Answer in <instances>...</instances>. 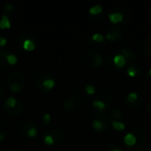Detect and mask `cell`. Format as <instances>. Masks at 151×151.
I'll use <instances>...</instances> for the list:
<instances>
[{"label":"cell","instance_id":"obj_1","mask_svg":"<svg viewBox=\"0 0 151 151\" xmlns=\"http://www.w3.org/2000/svg\"><path fill=\"white\" fill-rule=\"evenodd\" d=\"M34 84L36 88L39 89L41 92L47 93L50 92L55 87L56 81L50 74L46 73H41L35 77Z\"/></svg>","mask_w":151,"mask_h":151},{"label":"cell","instance_id":"obj_2","mask_svg":"<svg viewBox=\"0 0 151 151\" xmlns=\"http://www.w3.org/2000/svg\"><path fill=\"white\" fill-rule=\"evenodd\" d=\"M7 85L14 94L20 93L25 87V77L20 72L11 73L7 78Z\"/></svg>","mask_w":151,"mask_h":151},{"label":"cell","instance_id":"obj_3","mask_svg":"<svg viewBox=\"0 0 151 151\" xmlns=\"http://www.w3.org/2000/svg\"><path fill=\"white\" fill-rule=\"evenodd\" d=\"M82 104H83V101L80 95H73V96L67 97L64 101L63 108L66 111L72 112V111L79 110L82 106Z\"/></svg>","mask_w":151,"mask_h":151},{"label":"cell","instance_id":"obj_4","mask_svg":"<svg viewBox=\"0 0 151 151\" xmlns=\"http://www.w3.org/2000/svg\"><path fill=\"white\" fill-rule=\"evenodd\" d=\"M85 65L89 68H97L101 66L103 63V58L100 54L96 51H89L85 54L83 58Z\"/></svg>","mask_w":151,"mask_h":151},{"label":"cell","instance_id":"obj_5","mask_svg":"<svg viewBox=\"0 0 151 151\" xmlns=\"http://www.w3.org/2000/svg\"><path fill=\"white\" fill-rule=\"evenodd\" d=\"M19 132L26 137L34 138L37 135V127L32 121L25 120L19 124Z\"/></svg>","mask_w":151,"mask_h":151},{"label":"cell","instance_id":"obj_6","mask_svg":"<svg viewBox=\"0 0 151 151\" xmlns=\"http://www.w3.org/2000/svg\"><path fill=\"white\" fill-rule=\"evenodd\" d=\"M19 44L23 50L27 51H33L36 47L35 40L30 35H21L19 39Z\"/></svg>","mask_w":151,"mask_h":151},{"label":"cell","instance_id":"obj_7","mask_svg":"<svg viewBox=\"0 0 151 151\" xmlns=\"http://www.w3.org/2000/svg\"><path fill=\"white\" fill-rule=\"evenodd\" d=\"M54 140V144H60L64 140V133L58 128H50L47 132Z\"/></svg>","mask_w":151,"mask_h":151},{"label":"cell","instance_id":"obj_8","mask_svg":"<svg viewBox=\"0 0 151 151\" xmlns=\"http://www.w3.org/2000/svg\"><path fill=\"white\" fill-rule=\"evenodd\" d=\"M2 54H3L4 57L5 58V59H6V61H7V63H8V65H9L10 66L14 65L17 64L18 59H17V57H16L13 53H12V52H10V51H8V50H4L2 51Z\"/></svg>","mask_w":151,"mask_h":151},{"label":"cell","instance_id":"obj_9","mask_svg":"<svg viewBox=\"0 0 151 151\" xmlns=\"http://www.w3.org/2000/svg\"><path fill=\"white\" fill-rule=\"evenodd\" d=\"M124 143L127 147H134L137 143V137L134 134L128 133L124 137Z\"/></svg>","mask_w":151,"mask_h":151},{"label":"cell","instance_id":"obj_10","mask_svg":"<svg viewBox=\"0 0 151 151\" xmlns=\"http://www.w3.org/2000/svg\"><path fill=\"white\" fill-rule=\"evenodd\" d=\"M108 18L112 24H118L123 21L124 14H122L121 12H111L108 14Z\"/></svg>","mask_w":151,"mask_h":151},{"label":"cell","instance_id":"obj_11","mask_svg":"<svg viewBox=\"0 0 151 151\" xmlns=\"http://www.w3.org/2000/svg\"><path fill=\"white\" fill-rule=\"evenodd\" d=\"M113 63L118 68H122L127 64V58L123 54H118L113 58Z\"/></svg>","mask_w":151,"mask_h":151},{"label":"cell","instance_id":"obj_12","mask_svg":"<svg viewBox=\"0 0 151 151\" xmlns=\"http://www.w3.org/2000/svg\"><path fill=\"white\" fill-rule=\"evenodd\" d=\"M23 109H24V106L22 104V103L20 101H19L17 106L13 109H10V110H5L6 112L11 115V116H14V117H17L19 115H20L23 111Z\"/></svg>","mask_w":151,"mask_h":151},{"label":"cell","instance_id":"obj_13","mask_svg":"<svg viewBox=\"0 0 151 151\" xmlns=\"http://www.w3.org/2000/svg\"><path fill=\"white\" fill-rule=\"evenodd\" d=\"M18 103H19V101H18L15 97H13V96H9V97L5 100V102H4V106H3V109H4V110L13 109V108H15V107L17 106Z\"/></svg>","mask_w":151,"mask_h":151},{"label":"cell","instance_id":"obj_14","mask_svg":"<svg viewBox=\"0 0 151 151\" xmlns=\"http://www.w3.org/2000/svg\"><path fill=\"white\" fill-rule=\"evenodd\" d=\"M11 21L6 14H3L0 19V29H10Z\"/></svg>","mask_w":151,"mask_h":151},{"label":"cell","instance_id":"obj_15","mask_svg":"<svg viewBox=\"0 0 151 151\" xmlns=\"http://www.w3.org/2000/svg\"><path fill=\"white\" fill-rule=\"evenodd\" d=\"M122 36V34L120 31H111L110 33H108L106 35V38L107 40L111 41V42H114L117 40H119Z\"/></svg>","mask_w":151,"mask_h":151},{"label":"cell","instance_id":"obj_16","mask_svg":"<svg viewBox=\"0 0 151 151\" xmlns=\"http://www.w3.org/2000/svg\"><path fill=\"white\" fill-rule=\"evenodd\" d=\"M92 127L97 132H102L105 129V125L100 119H94L92 122Z\"/></svg>","mask_w":151,"mask_h":151},{"label":"cell","instance_id":"obj_17","mask_svg":"<svg viewBox=\"0 0 151 151\" xmlns=\"http://www.w3.org/2000/svg\"><path fill=\"white\" fill-rule=\"evenodd\" d=\"M93 106L99 112L100 111H104L107 108V104L104 101H101V100H95L93 102Z\"/></svg>","mask_w":151,"mask_h":151},{"label":"cell","instance_id":"obj_18","mask_svg":"<svg viewBox=\"0 0 151 151\" xmlns=\"http://www.w3.org/2000/svg\"><path fill=\"white\" fill-rule=\"evenodd\" d=\"M111 126L113 129L117 132H122L126 128V125L123 122L117 121V120H111Z\"/></svg>","mask_w":151,"mask_h":151},{"label":"cell","instance_id":"obj_19","mask_svg":"<svg viewBox=\"0 0 151 151\" xmlns=\"http://www.w3.org/2000/svg\"><path fill=\"white\" fill-rule=\"evenodd\" d=\"M103 12V7L100 4H96L94 6H92L91 8H89L88 12L91 15H98Z\"/></svg>","mask_w":151,"mask_h":151},{"label":"cell","instance_id":"obj_20","mask_svg":"<svg viewBox=\"0 0 151 151\" xmlns=\"http://www.w3.org/2000/svg\"><path fill=\"white\" fill-rule=\"evenodd\" d=\"M43 143L46 146H52L54 144V140L51 137V135L48 133H46L43 136Z\"/></svg>","mask_w":151,"mask_h":151},{"label":"cell","instance_id":"obj_21","mask_svg":"<svg viewBox=\"0 0 151 151\" xmlns=\"http://www.w3.org/2000/svg\"><path fill=\"white\" fill-rule=\"evenodd\" d=\"M91 39H92L93 42H96V43H101V42H104V35H103L102 34L96 33V34H94V35H92V38H91Z\"/></svg>","mask_w":151,"mask_h":151},{"label":"cell","instance_id":"obj_22","mask_svg":"<svg viewBox=\"0 0 151 151\" xmlns=\"http://www.w3.org/2000/svg\"><path fill=\"white\" fill-rule=\"evenodd\" d=\"M137 99H138V94L137 93H135V92H131V93H129L128 95H127V103H134V102H136L137 101Z\"/></svg>","mask_w":151,"mask_h":151},{"label":"cell","instance_id":"obj_23","mask_svg":"<svg viewBox=\"0 0 151 151\" xmlns=\"http://www.w3.org/2000/svg\"><path fill=\"white\" fill-rule=\"evenodd\" d=\"M41 119H42V122L43 124L48 125V124H50V121H51V116H50V113H48V112H44V113H42V114Z\"/></svg>","mask_w":151,"mask_h":151},{"label":"cell","instance_id":"obj_24","mask_svg":"<svg viewBox=\"0 0 151 151\" xmlns=\"http://www.w3.org/2000/svg\"><path fill=\"white\" fill-rule=\"evenodd\" d=\"M137 73H138V69L136 67H134V65H131L127 68V74L130 77L134 78L137 75Z\"/></svg>","mask_w":151,"mask_h":151},{"label":"cell","instance_id":"obj_25","mask_svg":"<svg viewBox=\"0 0 151 151\" xmlns=\"http://www.w3.org/2000/svg\"><path fill=\"white\" fill-rule=\"evenodd\" d=\"M85 91L88 95H94L96 93V88L91 84H88L85 87Z\"/></svg>","mask_w":151,"mask_h":151},{"label":"cell","instance_id":"obj_26","mask_svg":"<svg viewBox=\"0 0 151 151\" xmlns=\"http://www.w3.org/2000/svg\"><path fill=\"white\" fill-rule=\"evenodd\" d=\"M16 9L15 5L12 4H5L3 7V10L6 12H13L14 10Z\"/></svg>","mask_w":151,"mask_h":151},{"label":"cell","instance_id":"obj_27","mask_svg":"<svg viewBox=\"0 0 151 151\" xmlns=\"http://www.w3.org/2000/svg\"><path fill=\"white\" fill-rule=\"evenodd\" d=\"M7 42H8V40L5 37L0 36V49H4L6 46Z\"/></svg>","mask_w":151,"mask_h":151},{"label":"cell","instance_id":"obj_28","mask_svg":"<svg viewBox=\"0 0 151 151\" xmlns=\"http://www.w3.org/2000/svg\"><path fill=\"white\" fill-rule=\"evenodd\" d=\"M112 116L115 117V118L119 119V118L122 116V111H119V110H114V111H112Z\"/></svg>","mask_w":151,"mask_h":151},{"label":"cell","instance_id":"obj_29","mask_svg":"<svg viewBox=\"0 0 151 151\" xmlns=\"http://www.w3.org/2000/svg\"><path fill=\"white\" fill-rule=\"evenodd\" d=\"M7 133L8 132H7V129H6L5 126L4 124L0 123V134H4V135L7 136Z\"/></svg>","mask_w":151,"mask_h":151},{"label":"cell","instance_id":"obj_30","mask_svg":"<svg viewBox=\"0 0 151 151\" xmlns=\"http://www.w3.org/2000/svg\"><path fill=\"white\" fill-rule=\"evenodd\" d=\"M4 89L2 84L0 83V99L4 96Z\"/></svg>","mask_w":151,"mask_h":151},{"label":"cell","instance_id":"obj_31","mask_svg":"<svg viewBox=\"0 0 151 151\" xmlns=\"http://www.w3.org/2000/svg\"><path fill=\"white\" fill-rule=\"evenodd\" d=\"M6 135H4V134H0V142H4L5 139H6Z\"/></svg>","mask_w":151,"mask_h":151},{"label":"cell","instance_id":"obj_32","mask_svg":"<svg viewBox=\"0 0 151 151\" xmlns=\"http://www.w3.org/2000/svg\"><path fill=\"white\" fill-rule=\"evenodd\" d=\"M7 151H19L18 149H16V148H9Z\"/></svg>","mask_w":151,"mask_h":151},{"label":"cell","instance_id":"obj_33","mask_svg":"<svg viewBox=\"0 0 151 151\" xmlns=\"http://www.w3.org/2000/svg\"><path fill=\"white\" fill-rule=\"evenodd\" d=\"M112 151H122L120 149H114V150H112Z\"/></svg>","mask_w":151,"mask_h":151},{"label":"cell","instance_id":"obj_34","mask_svg":"<svg viewBox=\"0 0 151 151\" xmlns=\"http://www.w3.org/2000/svg\"><path fill=\"white\" fill-rule=\"evenodd\" d=\"M148 109H149V111H150L151 112V104H150V105H149V106H148Z\"/></svg>","mask_w":151,"mask_h":151},{"label":"cell","instance_id":"obj_35","mask_svg":"<svg viewBox=\"0 0 151 151\" xmlns=\"http://www.w3.org/2000/svg\"><path fill=\"white\" fill-rule=\"evenodd\" d=\"M149 75H150V76L151 77V68L150 69V70H149Z\"/></svg>","mask_w":151,"mask_h":151},{"label":"cell","instance_id":"obj_36","mask_svg":"<svg viewBox=\"0 0 151 151\" xmlns=\"http://www.w3.org/2000/svg\"><path fill=\"white\" fill-rule=\"evenodd\" d=\"M0 151H1V148H0Z\"/></svg>","mask_w":151,"mask_h":151},{"label":"cell","instance_id":"obj_37","mask_svg":"<svg viewBox=\"0 0 151 151\" xmlns=\"http://www.w3.org/2000/svg\"><path fill=\"white\" fill-rule=\"evenodd\" d=\"M0 111H1V109H0Z\"/></svg>","mask_w":151,"mask_h":151}]
</instances>
